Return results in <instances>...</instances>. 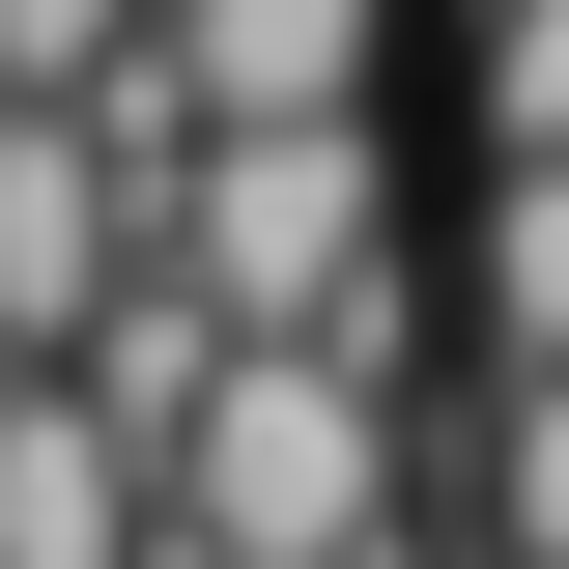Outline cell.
I'll return each mask as SVG.
<instances>
[{"label": "cell", "instance_id": "cell-1", "mask_svg": "<svg viewBox=\"0 0 569 569\" xmlns=\"http://www.w3.org/2000/svg\"><path fill=\"white\" fill-rule=\"evenodd\" d=\"M142 541H171V569H370V541H399V399L313 370V342H228L200 427L142 456Z\"/></svg>", "mask_w": 569, "mask_h": 569}, {"label": "cell", "instance_id": "cell-2", "mask_svg": "<svg viewBox=\"0 0 569 569\" xmlns=\"http://www.w3.org/2000/svg\"><path fill=\"white\" fill-rule=\"evenodd\" d=\"M142 284H171L200 342H342L370 284H399L370 114H313V142H171V171H142Z\"/></svg>", "mask_w": 569, "mask_h": 569}, {"label": "cell", "instance_id": "cell-3", "mask_svg": "<svg viewBox=\"0 0 569 569\" xmlns=\"http://www.w3.org/2000/svg\"><path fill=\"white\" fill-rule=\"evenodd\" d=\"M370 58H399V0H142V114L171 142H313V114H370Z\"/></svg>", "mask_w": 569, "mask_h": 569}, {"label": "cell", "instance_id": "cell-4", "mask_svg": "<svg viewBox=\"0 0 569 569\" xmlns=\"http://www.w3.org/2000/svg\"><path fill=\"white\" fill-rule=\"evenodd\" d=\"M114 284H142V171L86 114H0V370H58Z\"/></svg>", "mask_w": 569, "mask_h": 569}, {"label": "cell", "instance_id": "cell-5", "mask_svg": "<svg viewBox=\"0 0 569 569\" xmlns=\"http://www.w3.org/2000/svg\"><path fill=\"white\" fill-rule=\"evenodd\" d=\"M0 569H142V456L58 370H0Z\"/></svg>", "mask_w": 569, "mask_h": 569}, {"label": "cell", "instance_id": "cell-6", "mask_svg": "<svg viewBox=\"0 0 569 569\" xmlns=\"http://www.w3.org/2000/svg\"><path fill=\"white\" fill-rule=\"evenodd\" d=\"M485 342L569 370V142H541V171H485Z\"/></svg>", "mask_w": 569, "mask_h": 569}, {"label": "cell", "instance_id": "cell-7", "mask_svg": "<svg viewBox=\"0 0 569 569\" xmlns=\"http://www.w3.org/2000/svg\"><path fill=\"white\" fill-rule=\"evenodd\" d=\"M485 541L569 569V370H485Z\"/></svg>", "mask_w": 569, "mask_h": 569}, {"label": "cell", "instance_id": "cell-8", "mask_svg": "<svg viewBox=\"0 0 569 569\" xmlns=\"http://www.w3.org/2000/svg\"><path fill=\"white\" fill-rule=\"evenodd\" d=\"M114 58H142V0H0V114H86Z\"/></svg>", "mask_w": 569, "mask_h": 569}]
</instances>
